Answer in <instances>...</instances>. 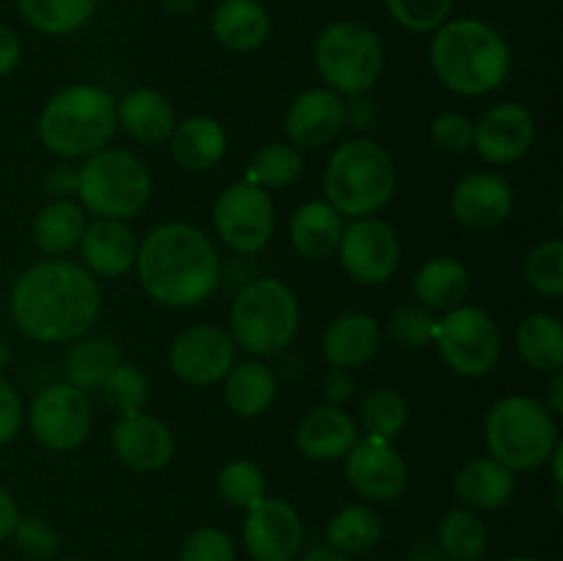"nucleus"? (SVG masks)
<instances>
[{
  "label": "nucleus",
  "instance_id": "nucleus-1",
  "mask_svg": "<svg viewBox=\"0 0 563 561\" xmlns=\"http://www.w3.org/2000/svg\"><path fill=\"white\" fill-rule=\"evenodd\" d=\"M9 314L16 330L38 344H69L91 333L102 314L99 280L69 258H42L14 280Z\"/></svg>",
  "mask_w": 563,
  "mask_h": 561
},
{
  "label": "nucleus",
  "instance_id": "nucleus-2",
  "mask_svg": "<svg viewBox=\"0 0 563 561\" xmlns=\"http://www.w3.org/2000/svg\"><path fill=\"white\" fill-rule=\"evenodd\" d=\"M220 253L198 226L159 223L137 242L135 273L141 289L165 308L201 306L220 286Z\"/></svg>",
  "mask_w": 563,
  "mask_h": 561
},
{
  "label": "nucleus",
  "instance_id": "nucleus-3",
  "mask_svg": "<svg viewBox=\"0 0 563 561\" xmlns=\"http://www.w3.org/2000/svg\"><path fill=\"white\" fill-rule=\"evenodd\" d=\"M429 64L445 91L465 99L489 97L511 75V47L504 33L476 16L445 20L432 31Z\"/></svg>",
  "mask_w": 563,
  "mask_h": 561
},
{
  "label": "nucleus",
  "instance_id": "nucleus-4",
  "mask_svg": "<svg viewBox=\"0 0 563 561\" xmlns=\"http://www.w3.org/2000/svg\"><path fill=\"white\" fill-rule=\"evenodd\" d=\"M36 132L42 146L60 160H86L110 146L119 132L115 97L93 82L58 88L38 113Z\"/></svg>",
  "mask_w": 563,
  "mask_h": 561
},
{
  "label": "nucleus",
  "instance_id": "nucleus-5",
  "mask_svg": "<svg viewBox=\"0 0 563 561\" xmlns=\"http://www.w3.org/2000/svg\"><path fill=\"white\" fill-rule=\"evenodd\" d=\"M399 174L383 143L372 138H350L341 143L324 168V201L341 218H374L394 198Z\"/></svg>",
  "mask_w": 563,
  "mask_h": 561
},
{
  "label": "nucleus",
  "instance_id": "nucleus-6",
  "mask_svg": "<svg viewBox=\"0 0 563 561\" xmlns=\"http://www.w3.org/2000/svg\"><path fill=\"white\" fill-rule=\"evenodd\" d=\"M300 330L297 295L273 275H256L236 289L229 311V333L236 350L251 358L280 355Z\"/></svg>",
  "mask_w": 563,
  "mask_h": 561
},
{
  "label": "nucleus",
  "instance_id": "nucleus-7",
  "mask_svg": "<svg viewBox=\"0 0 563 561\" xmlns=\"http://www.w3.org/2000/svg\"><path fill=\"white\" fill-rule=\"evenodd\" d=\"M484 440L489 457H495L511 473L537 471L544 468L548 457L559 446V418L544 407L542 399L509 394L489 407Z\"/></svg>",
  "mask_w": 563,
  "mask_h": 561
},
{
  "label": "nucleus",
  "instance_id": "nucleus-8",
  "mask_svg": "<svg viewBox=\"0 0 563 561\" xmlns=\"http://www.w3.org/2000/svg\"><path fill=\"white\" fill-rule=\"evenodd\" d=\"M152 170L130 148L104 146L77 168V196L93 218L132 220L152 201Z\"/></svg>",
  "mask_w": 563,
  "mask_h": 561
},
{
  "label": "nucleus",
  "instance_id": "nucleus-9",
  "mask_svg": "<svg viewBox=\"0 0 563 561\" xmlns=\"http://www.w3.org/2000/svg\"><path fill=\"white\" fill-rule=\"evenodd\" d=\"M313 66L324 86L346 99L368 94L383 80L388 53L374 28L355 20H339L322 28L313 42Z\"/></svg>",
  "mask_w": 563,
  "mask_h": 561
},
{
  "label": "nucleus",
  "instance_id": "nucleus-10",
  "mask_svg": "<svg viewBox=\"0 0 563 561\" xmlns=\"http://www.w3.org/2000/svg\"><path fill=\"white\" fill-rule=\"evenodd\" d=\"M434 346L454 374L467 380L487 377L500 361V328L484 308L462 302L434 324Z\"/></svg>",
  "mask_w": 563,
  "mask_h": 561
},
{
  "label": "nucleus",
  "instance_id": "nucleus-11",
  "mask_svg": "<svg viewBox=\"0 0 563 561\" xmlns=\"http://www.w3.org/2000/svg\"><path fill=\"white\" fill-rule=\"evenodd\" d=\"M214 234L231 253L256 256L275 234V204L264 187L242 179L225 187L212 207Z\"/></svg>",
  "mask_w": 563,
  "mask_h": 561
},
{
  "label": "nucleus",
  "instance_id": "nucleus-12",
  "mask_svg": "<svg viewBox=\"0 0 563 561\" xmlns=\"http://www.w3.org/2000/svg\"><path fill=\"white\" fill-rule=\"evenodd\" d=\"M33 438L49 451H75L88 440L93 427V407L86 391L69 383H49L33 396L25 410Z\"/></svg>",
  "mask_w": 563,
  "mask_h": 561
},
{
  "label": "nucleus",
  "instance_id": "nucleus-13",
  "mask_svg": "<svg viewBox=\"0 0 563 561\" xmlns=\"http://www.w3.org/2000/svg\"><path fill=\"white\" fill-rule=\"evenodd\" d=\"M344 476L363 501L390 504L407 493L410 465L394 446V440L363 435L344 457Z\"/></svg>",
  "mask_w": 563,
  "mask_h": 561
},
{
  "label": "nucleus",
  "instance_id": "nucleus-14",
  "mask_svg": "<svg viewBox=\"0 0 563 561\" xmlns=\"http://www.w3.org/2000/svg\"><path fill=\"white\" fill-rule=\"evenodd\" d=\"M335 253L350 278L363 286L388 284L401 264L399 234L379 218H357L344 226Z\"/></svg>",
  "mask_w": 563,
  "mask_h": 561
},
{
  "label": "nucleus",
  "instance_id": "nucleus-15",
  "mask_svg": "<svg viewBox=\"0 0 563 561\" xmlns=\"http://www.w3.org/2000/svg\"><path fill=\"white\" fill-rule=\"evenodd\" d=\"M236 363V344L229 330L218 324H192L181 330L168 350V366L176 380L196 388L223 383Z\"/></svg>",
  "mask_w": 563,
  "mask_h": 561
},
{
  "label": "nucleus",
  "instance_id": "nucleus-16",
  "mask_svg": "<svg viewBox=\"0 0 563 561\" xmlns=\"http://www.w3.org/2000/svg\"><path fill=\"white\" fill-rule=\"evenodd\" d=\"M242 544L253 561H297L306 544V522L289 501L264 495L245 512Z\"/></svg>",
  "mask_w": 563,
  "mask_h": 561
},
{
  "label": "nucleus",
  "instance_id": "nucleus-17",
  "mask_svg": "<svg viewBox=\"0 0 563 561\" xmlns=\"http://www.w3.org/2000/svg\"><path fill=\"white\" fill-rule=\"evenodd\" d=\"M537 141V119L520 102H500L473 124V148L489 165H511Z\"/></svg>",
  "mask_w": 563,
  "mask_h": 561
},
{
  "label": "nucleus",
  "instance_id": "nucleus-18",
  "mask_svg": "<svg viewBox=\"0 0 563 561\" xmlns=\"http://www.w3.org/2000/svg\"><path fill=\"white\" fill-rule=\"evenodd\" d=\"M113 454L124 468L135 473H157L174 460L176 438L168 424L148 413L119 416L110 432Z\"/></svg>",
  "mask_w": 563,
  "mask_h": 561
},
{
  "label": "nucleus",
  "instance_id": "nucleus-19",
  "mask_svg": "<svg viewBox=\"0 0 563 561\" xmlns=\"http://www.w3.org/2000/svg\"><path fill=\"white\" fill-rule=\"evenodd\" d=\"M449 207L465 229H495L515 212V190L495 170H473L456 182Z\"/></svg>",
  "mask_w": 563,
  "mask_h": 561
},
{
  "label": "nucleus",
  "instance_id": "nucleus-20",
  "mask_svg": "<svg viewBox=\"0 0 563 561\" xmlns=\"http://www.w3.org/2000/svg\"><path fill=\"white\" fill-rule=\"evenodd\" d=\"M286 135L297 148L330 146L346 127L344 97L330 91L328 86L306 88L291 99L286 110Z\"/></svg>",
  "mask_w": 563,
  "mask_h": 561
},
{
  "label": "nucleus",
  "instance_id": "nucleus-21",
  "mask_svg": "<svg viewBox=\"0 0 563 561\" xmlns=\"http://www.w3.org/2000/svg\"><path fill=\"white\" fill-rule=\"evenodd\" d=\"M82 267L93 278H121L135 267L137 240L124 220L93 218L80 237Z\"/></svg>",
  "mask_w": 563,
  "mask_h": 561
},
{
  "label": "nucleus",
  "instance_id": "nucleus-22",
  "mask_svg": "<svg viewBox=\"0 0 563 561\" xmlns=\"http://www.w3.org/2000/svg\"><path fill=\"white\" fill-rule=\"evenodd\" d=\"M357 424L352 421L344 407L319 405L300 418L295 432V443L302 457L311 462H339L355 446Z\"/></svg>",
  "mask_w": 563,
  "mask_h": 561
},
{
  "label": "nucleus",
  "instance_id": "nucleus-23",
  "mask_svg": "<svg viewBox=\"0 0 563 561\" xmlns=\"http://www.w3.org/2000/svg\"><path fill=\"white\" fill-rule=\"evenodd\" d=\"M115 121H119V130H124V135L141 146H159V143H168L179 119L163 91L132 88L124 97L115 99Z\"/></svg>",
  "mask_w": 563,
  "mask_h": 561
},
{
  "label": "nucleus",
  "instance_id": "nucleus-24",
  "mask_svg": "<svg viewBox=\"0 0 563 561\" xmlns=\"http://www.w3.org/2000/svg\"><path fill=\"white\" fill-rule=\"evenodd\" d=\"M383 330L363 311L339 314L322 333V355L333 369H361L377 355Z\"/></svg>",
  "mask_w": 563,
  "mask_h": 561
},
{
  "label": "nucleus",
  "instance_id": "nucleus-25",
  "mask_svg": "<svg viewBox=\"0 0 563 561\" xmlns=\"http://www.w3.org/2000/svg\"><path fill=\"white\" fill-rule=\"evenodd\" d=\"M273 33V16L262 0H220L212 11V36L231 53H256Z\"/></svg>",
  "mask_w": 563,
  "mask_h": 561
},
{
  "label": "nucleus",
  "instance_id": "nucleus-26",
  "mask_svg": "<svg viewBox=\"0 0 563 561\" xmlns=\"http://www.w3.org/2000/svg\"><path fill=\"white\" fill-rule=\"evenodd\" d=\"M168 148L179 168L190 174H207L214 165H220V160L229 152V135L212 116H190L185 121H176Z\"/></svg>",
  "mask_w": 563,
  "mask_h": 561
},
{
  "label": "nucleus",
  "instance_id": "nucleus-27",
  "mask_svg": "<svg viewBox=\"0 0 563 561\" xmlns=\"http://www.w3.org/2000/svg\"><path fill=\"white\" fill-rule=\"evenodd\" d=\"M515 473L495 457H473L456 471L454 493L473 512H495L515 495Z\"/></svg>",
  "mask_w": 563,
  "mask_h": 561
},
{
  "label": "nucleus",
  "instance_id": "nucleus-28",
  "mask_svg": "<svg viewBox=\"0 0 563 561\" xmlns=\"http://www.w3.org/2000/svg\"><path fill=\"white\" fill-rule=\"evenodd\" d=\"M341 234H344V218L322 198L306 201L297 207L289 220L291 251L302 258H328L339 251Z\"/></svg>",
  "mask_w": 563,
  "mask_h": 561
},
{
  "label": "nucleus",
  "instance_id": "nucleus-29",
  "mask_svg": "<svg viewBox=\"0 0 563 561\" xmlns=\"http://www.w3.org/2000/svg\"><path fill=\"white\" fill-rule=\"evenodd\" d=\"M278 377L262 358H251L231 366L223 377V402L236 418H258L275 405Z\"/></svg>",
  "mask_w": 563,
  "mask_h": 561
},
{
  "label": "nucleus",
  "instance_id": "nucleus-30",
  "mask_svg": "<svg viewBox=\"0 0 563 561\" xmlns=\"http://www.w3.org/2000/svg\"><path fill=\"white\" fill-rule=\"evenodd\" d=\"M412 292H416V302H421L423 308L432 314H445L465 302L471 292V273L460 258L432 256L418 267Z\"/></svg>",
  "mask_w": 563,
  "mask_h": 561
},
{
  "label": "nucleus",
  "instance_id": "nucleus-31",
  "mask_svg": "<svg viewBox=\"0 0 563 561\" xmlns=\"http://www.w3.org/2000/svg\"><path fill=\"white\" fill-rule=\"evenodd\" d=\"M119 363L121 352L113 339L86 333L66 344L64 358H60V374H64V383L91 394V391L102 388L108 374L113 372Z\"/></svg>",
  "mask_w": 563,
  "mask_h": 561
},
{
  "label": "nucleus",
  "instance_id": "nucleus-32",
  "mask_svg": "<svg viewBox=\"0 0 563 561\" xmlns=\"http://www.w3.org/2000/svg\"><path fill=\"white\" fill-rule=\"evenodd\" d=\"M86 209L75 201H49L36 212L31 223V237L36 251H42L47 258H64L66 253L80 245V237L86 231Z\"/></svg>",
  "mask_w": 563,
  "mask_h": 561
},
{
  "label": "nucleus",
  "instance_id": "nucleus-33",
  "mask_svg": "<svg viewBox=\"0 0 563 561\" xmlns=\"http://www.w3.org/2000/svg\"><path fill=\"white\" fill-rule=\"evenodd\" d=\"M517 355L528 369L539 374H553L563 369V324L555 314H528L515 333Z\"/></svg>",
  "mask_w": 563,
  "mask_h": 561
},
{
  "label": "nucleus",
  "instance_id": "nucleus-34",
  "mask_svg": "<svg viewBox=\"0 0 563 561\" xmlns=\"http://www.w3.org/2000/svg\"><path fill=\"white\" fill-rule=\"evenodd\" d=\"M385 534L383 515L368 504H350L335 512L324 526V539L333 550L344 556L368 553L379 544Z\"/></svg>",
  "mask_w": 563,
  "mask_h": 561
},
{
  "label": "nucleus",
  "instance_id": "nucleus-35",
  "mask_svg": "<svg viewBox=\"0 0 563 561\" xmlns=\"http://www.w3.org/2000/svg\"><path fill=\"white\" fill-rule=\"evenodd\" d=\"M16 11L33 31L44 36H69L86 28L99 9V0H14Z\"/></svg>",
  "mask_w": 563,
  "mask_h": 561
},
{
  "label": "nucleus",
  "instance_id": "nucleus-36",
  "mask_svg": "<svg viewBox=\"0 0 563 561\" xmlns=\"http://www.w3.org/2000/svg\"><path fill=\"white\" fill-rule=\"evenodd\" d=\"M487 526L478 517V512L467 506L445 512L438 528V548L451 561H482L487 553Z\"/></svg>",
  "mask_w": 563,
  "mask_h": 561
},
{
  "label": "nucleus",
  "instance_id": "nucleus-37",
  "mask_svg": "<svg viewBox=\"0 0 563 561\" xmlns=\"http://www.w3.org/2000/svg\"><path fill=\"white\" fill-rule=\"evenodd\" d=\"M302 168H306L302 148H297L289 141H273L253 154L245 179L264 187L267 193H273L295 185L302 176Z\"/></svg>",
  "mask_w": 563,
  "mask_h": 561
},
{
  "label": "nucleus",
  "instance_id": "nucleus-38",
  "mask_svg": "<svg viewBox=\"0 0 563 561\" xmlns=\"http://www.w3.org/2000/svg\"><path fill=\"white\" fill-rule=\"evenodd\" d=\"M410 407L407 399L394 388H374L368 391L361 405V427L374 438L394 440L405 432Z\"/></svg>",
  "mask_w": 563,
  "mask_h": 561
},
{
  "label": "nucleus",
  "instance_id": "nucleus-39",
  "mask_svg": "<svg viewBox=\"0 0 563 561\" xmlns=\"http://www.w3.org/2000/svg\"><path fill=\"white\" fill-rule=\"evenodd\" d=\"M218 493L234 509L247 512L267 495V479L253 460H231L218 473Z\"/></svg>",
  "mask_w": 563,
  "mask_h": 561
},
{
  "label": "nucleus",
  "instance_id": "nucleus-40",
  "mask_svg": "<svg viewBox=\"0 0 563 561\" xmlns=\"http://www.w3.org/2000/svg\"><path fill=\"white\" fill-rule=\"evenodd\" d=\"M104 405L110 410H115L119 416H130V413H141L148 402V380L132 363L121 361L113 372L108 374V380L99 388Z\"/></svg>",
  "mask_w": 563,
  "mask_h": 561
},
{
  "label": "nucleus",
  "instance_id": "nucleus-41",
  "mask_svg": "<svg viewBox=\"0 0 563 561\" xmlns=\"http://www.w3.org/2000/svg\"><path fill=\"white\" fill-rule=\"evenodd\" d=\"M526 280L537 295L559 300L563 295V240L539 242L526 258Z\"/></svg>",
  "mask_w": 563,
  "mask_h": 561
},
{
  "label": "nucleus",
  "instance_id": "nucleus-42",
  "mask_svg": "<svg viewBox=\"0 0 563 561\" xmlns=\"http://www.w3.org/2000/svg\"><path fill=\"white\" fill-rule=\"evenodd\" d=\"M434 324H438V317L421 302H401L388 317V333L396 344L407 350H423L432 344Z\"/></svg>",
  "mask_w": 563,
  "mask_h": 561
},
{
  "label": "nucleus",
  "instance_id": "nucleus-43",
  "mask_svg": "<svg viewBox=\"0 0 563 561\" xmlns=\"http://www.w3.org/2000/svg\"><path fill=\"white\" fill-rule=\"evenodd\" d=\"M396 25L410 33H432L451 20L456 0H383Z\"/></svg>",
  "mask_w": 563,
  "mask_h": 561
},
{
  "label": "nucleus",
  "instance_id": "nucleus-44",
  "mask_svg": "<svg viewBox=\"0 0 563 561\" xmlns=\"http://www.w3.org/2000/svg\"><path fill=\"white\" fill-rule=\"evenodd\" d=\"M11 539H14L16 550L31 561H47L58 553V531L47 517L20 515Z\"/></svg>",
  "mask_w": 563,
  "mask_h": 561
},
{
  "label": "nucleus",
  "instance_id": "nucleus-45",
  "mask_svg": "<svg viewBox=\"0 0 563 561\" xmlns=\"http://www.w3.org/2000/svg\"><path fill=\"white\" fill-rule=\"evenodd\" d=\"M179 561H236V544L223 528L201 526L181 542Z\"/></svg>",
  "mask_w": 563,
  "mask_h": 561
},
{
  "label": "nucleus",
  "instance_id": "nucleus-46",
  "mask_svg": "<svg viewBox=\"0 0 563 561\" xmlns=\"http://www.w3.org/2000/svg\"><path fill=\"white\" fill-rule=\"evenodd\" d=\"M429 135L432 143L443 152L462 154L467 148H473V121L465 113H456V110H445L429 127Z\"/></svg>",
  "mask_w": 563,
  "mask_h": 561
},
{
  "label": "nucleus",
  "instance_id": "nucleus-47",
  "mask_svg": "<svg viewBox=\"0 0 563 561\" xmlns=\"http://www.w3.org/2000/svg\"><path fill=\"white\" fill-rule=\"evenodd\" d=\"M25 424V405L14 385L5 377H0V449L9 446L20 435Z\"/></svg>",
  "mask_w": 563,
  "mask_h": 561
},
{
  "label": "nucleus",
  "instance_id": "nucleus-48",
  "mask_svg": "<svg viewBox=\"0 0 563 561\" xmlns=\"http://www.w3.org/2000/svg\"><path fill=\"white\" fill-rule=\"evenodd\" d=\"M44 190H47L49 201H66V198H75L77 196V168L64 163L53 165L44 176Z\"/></svg>",
  "mask_w": 563,
  "mask_h": 561
},
{
  "label": "nucleus",
  "instance_id": "nucleus-49",
  "mask_svg": "<svg viewBox=\"0 0 563 561\" xmlns=\"http://www.w3.org/2000/svg\"><path fill=\"white\" fill-rule=\"evenodd\" d=\"M322 396H324V405H333V407H344L346 402L355 396V380L346 369H333L322 377Z\"/></svg>",
  "mask_w": 563,
  "mask_h": 561
},
{
  "label": "nucleus",
  "instance_id": "nucleus-50",
  "mask_svg": "<svg viewBox=\"0 0 563 561\" xmlns=\"http://www.w3.org/2000/svg\"><path fill=\"white\" fill-rule=\"evenodd\" d=\"M346 127L350 130H368L377 119V108L368 99V94H357V97H346Z\"/></svg>",
  "mask_w": 563,
  "mask_h": 561
},
{
  "label": "nucleus",
  "instance_id": "nucleus-51",
  "mask_svg": "<svg viewBox=\"0 0 563 561\" xmlns=\"http://www.w3.org/2000/svg\"><path fill=\"white\" fill-rule=\"evenodd\" d=\"M22 61V38L16 36L14 28L0 22V77L11 75Z\"/></svg>",
  "mask_w": 563,
  "mask_h": 561
},
{
  "label": "nucleus",
  "instance_id": "nucleus-52",
  "mask_svg": "<svg viewBox=\"0 0 563 561\" xmlns=\"http://www.w3.org/2000/svg\"><path fill=\"white\" fill-rule=\"evenodd\" d=\"M20 515H22V512H20V506H16L14 495H11L9 490L0 484V542L11 539V534H14Z\"/></svg>",
  "mask_w": 563,
  "mask_h": 561
},
{
  "label": "nucleus",
  "instance_id": "nucleus-53",
  "mask_svg": "<svg viewBox=\"0 0 563 561\" xmlns=\"http://www.w3.org/2000/svg\"><path fill=\"white\" fill-rule=\"evenodd\" d=\"M544 407H548L555 418L563 416V372L550 374V388H548V399H544Z\"/></svg>",
  "mask_w": 563,
  "mask_h": 561
},
{
  "label": "nucleus",
  "instance_id": "nucleus-54",
  "mask_svg": "<svg viewBox=\"0 0 563 561\" xmlns=\"http://www.w3.org/2000/svg\"><path fill=\"white\" fill-rule=\"evenodd\" d=\"M297 561H352V556L339 553L330 544H317V548L306 550L302 556H297Z\"/></svg>",
  "mask_w": 563,
  "mask_h": 561
},
{
  "label": "nucleus",
  "instance_id": "nucleus-55",
  "mask_svg": "<svg viewBox=\"0 0 563 561\" xmlns=\"http://www.w3.org/2000/svg\"><path fill=\"white\" fill-rule=\"evenodd\" d=\"M410 561H451V559L438 548V542H421L412 548Z\"/></svg>",
  "mask_w": 563,
  "mask_h": 561
},
{
  "label": "nucleus",
  "instance_id": "nucleus-56",
  "mask_svg": "<svg viewBox=\"0 0 563 561\" xmlns=\"http://www.w3.org/2000/svg\"><path fill=\"white\" fill-rule=\"evenodd\" d=\"M561 462H563V443L559 440V446H555V449H553V454H550L548 462H544V465H550V471H553V484H555V490H563Z\"/></svg>",
  "mask_w": 563,
  "mask_h": 561
},
{
  "label": "nucleus",
  "instance_id": "nucleus-57",
  "mask_svg": "<svg viewBox=\"0 0 563 561\" xmlns=\"http://www.w3.org/2000/svg\"><path fill=\"white\" fill-rule=\"evenodd\" d=\"M165 11L174 16H187L198 9V0H163Z\"/></svg>",
  "mask_w": 563,
  "mask_h": 561
},
{
  "label": "nucleus",
  "instance_id": "nucleus-58",
  "mask_svg": "<svg viewBox=\"0 0 563 561\" xmlns=\"http://www.w3.org/2000/svg\"><path fill=\"white\" fill-rule=\"evenodd\" d=\"M506 561H539L537 556H509Z\"/></svg>",
  "mask_w": 563,
  "mask_h": 561
},
{
  "label": "nucleus",
  "instance_id": "nucleus-59",
  "mask_svg": "<svg viewBox=\"0 0 563 561\" xmlns=\"http://www.w3.org/2000/svg\"><path fill=\"white\" fill-rule=\"evenodd\" d=\"M60 561H86V559H80V556H66V559H60Z\"/></svg>",
  "mask_w": 563,
  "mask_h": 561
}]
</instances>
